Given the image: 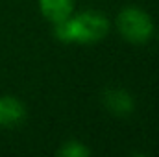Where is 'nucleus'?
Masks as SVG:
<instances>
[{
	"label": "nucleus",
	"mask_w": 159,
	"mask_h": 157,
	"mask_svg": "<svg viewBox=\"0 0 159 157\" xmlns=\"http://www.w3.org/2000/svg\"><path fill=\"white\" fill-rule=\"evenodd\" d=\"M52 26H54V37L59 43L91 46L106 39L113 24L106 13L96 9H83V11H74L70 17Z\"/></svg>",
	"instance_id": "1"
},
{
	"label": "nucleus",
	"mask_w": 159,
	"mask_h": 157,
	"mask_svg": "<svg viewBox=\"0 0 159 157\" xmlns=\"http://www.w3.org/2000/svg\"><path fill=\"white\" fill-rule=\"evenodd\" d=\"M56 154L59 157H89L93 150L80 139H67L59 144Z\"/></svg>",
	"instance_id": "6"
},
{
	"label": "nucleus",
	"mask_w": 159,
	"mask_h": 157,
	"mask_svg": "<svg viewBox=\"0 0 159 157\" xmlns=\"http://www.w3.org/2000/svg\"><path fill=\"white\" fill-rule=\"evenodd\" d=\"M113 26L120 35V39L135 46H143L150 43L156 34L154 17L144 7L135 6V4L120 7L119 13L115 15Z\"/></svg>",
	"instance_id": "2"
},
{
	"label": "nucleus",
	"mask_w": 159,
	"mask_h": 157,
	"mask_svg": "<svg viewBox=\"0 0 159 157\" xmlns=\"http://www.w3.org/2000/svg\"><path fill=\"white\" fill-rule=\"evenodd\" d=\"M100 100H102L104 109L109 115L119 118L129 117L135 111V105H137L133 94L128 89H122V87H107V89H104Z\"/></svg>",
	"instance_id": "3"
},
{
	"label": "nucleus",
	"mask_w": 159,
	"mask_h": 157,
	"mask_svg": "<svg viewBox=\"0 0 159 157\" xmlns=\"http://www.w3.org/2000/svg\"><path fill=\"white\" fill-rule=\"evenodd\" d=\"M28 117L26 104L15 94H0V128L15 129L24 124Z\"/></svg>",
	"instance_id": "4"
},
{
	"label": "nucleus",
	"mask_w": 159,
	"mask_h": 157,
	"mask_svg": "<svg viewBox=\"0 0 159 157\" xmlns=\"http://www.w3.org/2000/svg\"><path fill=\"white\" fill-rule=\"evenodd\" d=\"M37 7L44 20L56 24L76 11V0H37Z\"/></svg>",
	"instance_id": "5"
}]
</instances>
